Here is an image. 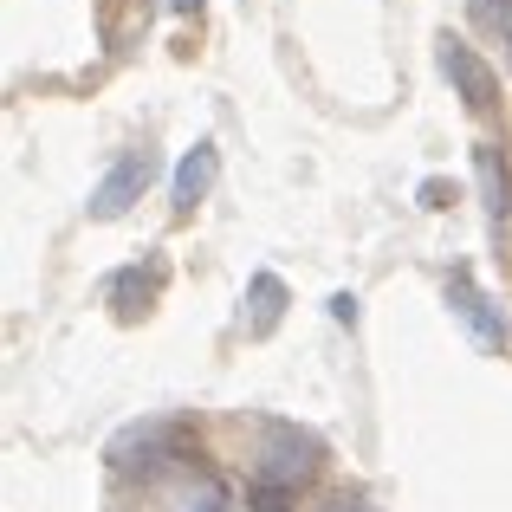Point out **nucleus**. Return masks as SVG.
I'll return each mask as SVG.
<instances>
[{
  "label": "nucleus",
  "mask_w": 512,
  "mask_h": 512,
  "mask_svg": "<svg viewBox=\"0 0 512 512\" xmlns=\"http://www.w3.org/2000/svg\"><path fill=\"white\" fill-rule=\"evenodd\" d=\"M318 461H325V441L305 435L299 422H260V480L266 487H299V480L318 474Z\"/></svg>",
  "instance_id": "obj_1"
},
{
  "label": "nucleus",
  "mask_w": 512,
  "mask_h": 512,
  "mask_svg": "<svg viewBox=\"0 0 512 512\" xmlns=\"http://www.w3.org/2000/svg\"><path fill=\"white\" fill-rule=\"evenodd\" d=\"M150 182H156V150H124L111 169H104V182L91 188V221H117V214H130Z\"/></svg>",
  "instance_id": "obj_2"
},
{
  "label": "nucleus",
  "mask_w": 512,
  "mask_h": 512,
  "mask_svg": "<svg viewBox=\"0 0 512 512\" xmlns=\"http://www.w3.org/2000/svg\"><path fill=\"white\" fill-rule=\"evenodd\" d=\"M448 305H454V318L474 331V344H480V350H500V344H506V312H500V305H493L467 273H454V279H448Z\"/></svg>",
  "instance_id": "obj_3"
},
{
  "label": "nucleus",
  "mask_w": 512,
  "mask_h": 512,
  "mask_svg": "<svg viewBox=\"0 0 512 512\" xmlns=\"http://www.w3.org/2000/svg\"><path fill=\"white\" fill-rule=\"evenodd\" d=\"M435 59H441V72L454 78V91H461V98L474 104V111H493V91H500V85H493V72L480 65V52L467 46V39H454V33H448Z\"/></svg>",
  "instance_id": "obj_4"
},
{
  "label": "nucleus",
  "mask_w": 512,
  "mask_h": 512,
  "mask_svg": "<svg viewBox=\"0 0 512 512\" xmlns=\"http://www.w3.org/2000/svg\"><path fill=\"white\" fill-rule=\"evenodd\" d=\"M163 279H169L163 253H150L143 266H124V273L111 279V305H117V318H143V312L156 305V292H163Z\"/></svg>",
  "instance_id": "obj_5"
},
{
  "label": "nucleus",
  "mask_w": 512,
  "mask_h": 512,
  "mask_svg": "<svg viewBox=\"0 0 512 512\" xmlns=\"http://www.w3.org/2000/svg\"><path fill=\"white\" fill-rule=\"evenodd\" d=\"M214 175H221V150H214V143H195V150L175 163V208L188 214V208H195V201L214 188Z\"/></svg>",
  "instance_id": "obj_6"
},
{
  "label": "nucleus",
  "mask_w": 512,
  "mask_h": 512,
  "mask_svg": "<svg viewBox=\"0 0 512 512\" xmlns=\"http://www.w3.org/2000/svg\"><path fill=\"white\" fill-rule=\"evenodd\" d=\"M279 312H286V286H279V273H253V286H247V331L266 338V331L279 325Z\"/></svg>",
  "instance_id": "obj_7"
},
{
  "label": "nucleus",
  "mask_w": 512,
  "mask_h": 512,
  "mask_svg": "<svg viewBox=\"0 0 512 512\" xmlns=\"http://www.w3.org/2000/svg\"><path fill=\"white\" fill-rule=\"evenodd\" d=\"M474 175H480V195H487V221L500 227L506 221V208H512V182H506V163H500V150H493V143H480L474 150Z\"/></svg>",
  "instance_id": "obj_8"
},
{
  "label": "nucleus",
  "mask_w": 512,
  "mask_h": 512,
  "mask_svg": "<svg viewBox=\"0 0 512 512\" xmlns=\"http://www.w3.org/2000/svg\"><path fill=\"white\" fill-rule=\"evenodd\" d=\"M163 448H175V428L169 422H143V428H130V435L111 448V461L130 467V454H143V467H156V454H163Z\"/></svg>",
  "instance_id": "obj_9"
},
{
  "label": "nucleus",
  "mask_w": 512,
  "mask_h": 512,
  "mask_svg": "<svg viewBox=\"0 0 512 512\" xmlns=\"http://www.w3.org/2000/svg\"><path fill=\"white\" fill-rule=\"evenodd\" d=\"M331 318H338V325H357V292H338V299H331Z\"/></svg>",
  "instance_id": "obj_10"
},
{
  "label": "nucleus",
  "mask_w": 512,
  "mask_h": 512,
  "mask_svg": "<svg viewBox=\"0 0 512 512\" xmlns=\"http://www.w3.org/2000/svg\"><path fill=\"white\" fill-rule=\"evenodd\" d=\"M318 512H376V506H370V500H325Z\"/></svg>",
  "instance_id": "obj_11"
},
{
  "label": "nucleus",
  "mask_w": 512,
  "mask_h": 512,
  "mask_svg": "<svg viewBox=\"0 0 512 512\" xmlns=\"http://www.w3.org/2000/svg\"><path fill=\"white\" fill-rule=\"evenodd\" d=\"M188 512H221V493H201V506H188Z\"/></svg>",
  "instance_id": "obj_12"
},
{
  "label": "nucleus",
  "mask_w": 512,
  "mask_h": 512,
  "mask_svg": "<svg viewBox=\"0 0 512 512\" xmlns=\"http://www.w3.org/2000/svg\"><path fill=\"white\" fill-rule=\"evenodd\" d=\"M169 7H175V13H201V0H169Z\"/></svg>",
  "instance_id": "obj_13"
},
{
  "label": "nucleus",
  "mask_w": 512,
  "mask_h": 512,
  "mask_svg": "<svg viewBox=\"0 0 512 512\" xmlns=\"http://www.w3.org/2000/svg\"><path fill=\"white\" fill-rule=\"evenodd\" d=\"M500 26H506V46H512V0H506V20Z\"/></svg>",
  "instance_id": "obj_14"
}]
</instances>
